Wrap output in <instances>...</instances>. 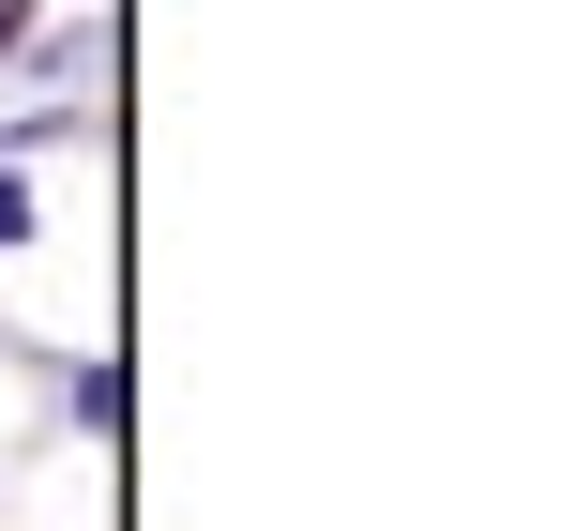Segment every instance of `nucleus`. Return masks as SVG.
Returning a JSON list of instances; mask_svg holds the SVG:
<instances>
[{
    "instance_id": "1",
    "label": "nucleus",
    "mask_w": 561,
    "mask_h": 531,
    "mask_svg": "<svg viewBox=\"0 0 561 531\" xmlns=\"http://www.w3.org/2000/svg\"><path fill=\"white\" fill-rule=\"evenodd\" d=\"M15 228H31V197H15V182H0V244H15Z\"/></svg>"
},
{
    "instance_id": "2",
    "label": "nucleus",
    "mask_w": 561,
    "mask_h": 531,
    "mask_svg": "<svg viewBox=\"0 0 561 531\" xmlns=\"http://www.w3.org/2000/svg\"><path fill=\"white\" fill-rule=\"evenodd\" d=\"M0 31H15V0H0Z\"/></svg>"
}]
</instances>
